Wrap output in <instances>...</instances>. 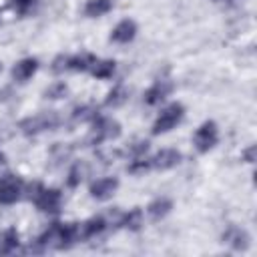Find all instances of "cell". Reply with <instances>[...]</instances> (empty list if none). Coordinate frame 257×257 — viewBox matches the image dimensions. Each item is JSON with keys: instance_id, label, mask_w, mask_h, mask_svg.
I'll return each mask as SVG.
<instances>
[{"instance_id": "603a6c76", "label": "cell", "mask_w": 257, "mask_h": 257, "mask_svg": "<svg viewBox=\"0 0 257 257\" xmlns=\"http://www.w3.org/2000/svg\"><path fill=\"white\" fill-rule=\"evenodd\" d=\"M72 116H74V120H94L98 114L92 106H76Z\"/></svg>"}, {"instance_id": "484cf974", "label": "cell", "mask_w": 257, "mask_h": 257, "mask_svg": "<svg viewBox=\"0 0 257 257\" xmlns=\"http://www.w3.org/2000/svg\"><path fill=\"white\" fill-rule=\"evenodd\" d=\"M64 70H68V56L60 54V56H56V58L52 60V72L60 74V72H64Z\"/></svg>"}, {"instance_id": "4316f807", "label": "cell", "mask_w": 257, "mask_h": 257, "mask_svg": "<svg viewBox=\"0 0 257 257\" xmlns=\"http://www.w3.org/2000/svg\"><path fill=\"white\" fill-rule=\"evenodd\" d=\"M243 161H245V163H253V161H255V147H253V145L243 151Z\"/></svg>"}, {"instance_id": "f1b7e54d", "label": "cell", "mask_w": 257, "mask_h": 257, "mask_svg": "<svg viewBox=\"0 0 257 257\" xmlns=\"http://www.w3.org/2000/svg\"><path fill=\"white\" fill-rule=\"evenodd\" d=\"M0 20H2V18H0Z\"/></svg>"}, {"instance_id": "8fae6325", "label": "cell", "mask_w": 257, "mask_h": 257, "mask_svg": "<svg viewBox=\"0 0 257 257\" xmlns=\"http://www.w3.org/2000/svg\"><path fill=\"white\" fill-rule=\"evenodd\" d=\"M179 163H181V153H179L177 149H163V151H159V153L151 159V165H153L155 169H161V171L173 169V167H177Z\"/></svg>"}, {"instance_id": "ba28073f", "label": "cell", "mask_w": 257, "mask_h": 257, "mask_svg": "<svg viewBox=\"0 0 257 257\" xmlns=\"http://www.w3.org/2000/svg\"><path fill=\"white\" fill-rule=\"evenodd\" d=\"M173 90V82L169 80V78H163V80H157L147 92H145V102L147 104H151V106H155V104H159V102H163L167 96H169V92Z\"/></svg>"}, {"instance_id": "4fadbf2b", "label": "cell", "mask_w": 257, "mask_h": 257, "mask_svg": "<svg viewBox=\"0 0 257 257\" xmlns=\"http://www.w3.org/2000/svg\"><path fill=\"white\" fill-rule=\"evenodd\" d=\"M104 229H106V219L102 215H96V217H92L80 225V239H94Z\"/></svg>"}, {"instance_id": "52a82bcc", "label": "cell", "mask_w": 257, "mask_h": 257, "mask_svg": "<svg viewBox=\"0 0 257 257\" xmlns=\"http://www.w3.org/2000/svg\"><path fill=\"white\" fill-rule=\"evenodd\" d=\"M116 189H118V179L116 177H102V179H96L90 185V195L98 201H106L114 195Z\"/></svg>"}, {"instance_id": "ffe728a7", "label": "cell", "mask_w": 257, "mask_h": 257, "mask_svg": "<svg viewBox=\"0 0 257 257\" xmlns=\"http://www.w3.org/2000/svg\"><path fill=\"white\" fill-rule=\"evenodd\" d=\"M18 231L16 229H8L2 237H0V255H6V253H12L18 249Z\"/></svg>"}, {"instance_id": "9c48e42d", "label": "cell", "mask_w": 257, "mask_h": 257, "mask_svg": "<svg viewBox=\"0 0 257 257\" xmlns=\"http://www.w3.org/2000/svg\"><path fill=\"white\" fill-rule=\"evenodd\" d=\"M135 36H137V24L133 20H128V18L120 20L110 32V40L116 42V44H128Z\"/></svg>"}, {"instance_id": "30bf717a", "label": "cell", "mask_w": 257, "mask_h": 257, "mask_svg": "<svg viewBox=\"0 0 257 257\" xmlns=\"http://www.w3.org/2000/svg\"><path fill=\"white\" fill-rule=\"evenodd\" d=\"M223 241L227 245H231L235 251H245L249 247V235L245 229L237 227V225H231L227 227V231L223 233Z\"/></svg>"}, {"instance_id": "277c9868", "label": "cell", "mask_w": 257, "mask_h": 257, "mask_svg": "<svg viewBox=\"0 0 257 257\" xmlns=\"http://www.w3.org/2000/svg\"><path fill=\"white\" fill-rule=\"evenodd\" d=\"M24 193V181L18 175L6 173L0 179V205H14Z\"/></svg>"}, {"instance_id": "5bb4252c", "label": "cell", "mask_w": 257, "mask_h": 257, "mask_svg": "<svg viewBox=\"0 0 257 257\" xmlns=\"http://www.w3.org/2000/svg\"><path fill=\"white\" fill-rule=\"evenodd\" d=\"M171 209H173V201H171L169 197H159V199H155V201L147 207L149 217H151L153 221H161L163 217L169 215Z\"/></svg>"}, {"instance_id": "7c38bea8", "label": "cell", "mask_w": 257, "mask_h": 257, "mask_svg": "<svg viewBox=\"0 0 257 257\" xmlns=\"http://www.w3.org/2000/svg\"><path fill=\"white\" fill-rule=\"evenodd\" d=\"M36 70H38V60H36V58H22L20 62L14 64V68H12V78H14L16 82H26Z\"/></svg>"}, {"instance_id": "ac0fdd59", "label": "cell", "mask_w": 257, "mask_h": 257, "mask_svg": "<svg viewBox=\"0 0 257 257\" xmlns=\"http://www.w3.org/2000/svg\"><path fill=\"white\" fill-rule=\"evenodd\" d=\"M114 68H116L114 60H98L96 58V62L90 66V74L96 76V78H110Z\"/></svg>"}, {"instance_id": "7a4b0ae2", "label": "cell", "mask_w": 257, "mask_h": 257, "mask_svg": "<svg viewBox=\"0 0 257 257\" xmlns=\"http://www.w3.org/2000/svg\"><path fill=\"white\" fill-rule=\"evenodd\" d=\"M60 118L54 110H48V112H38L34 116H28L20 122V131L24 135H36V133H42V131H50L54 126H58Z\"/></svg>"}, {"instance_id": "d4e9b609", "label": "cell", "mask_w": 257, "mask_h": 257, "mask_svg": "<svg viewBox=\"0 0 257 257\" xmlns=\"http://www.w3.org/2000/svg\"><path fill=\"white\" fill-rule=\"evenodd\" d=\"M82 167L80 165H74L72 169H70V173H68V179H66V185L70 187V189H74V187H78L80 185V181H82Z\"/></svg>"}, {"instance_id": "5b68a950", "label": "cell", "mask_w": 257, "mask_h": 257, "mask_svg": "<svg viewBox=\"0 0 257 257\" xmlns=\"http://www.w3.org/2000/svg\"><path fill=\"white\" fill-rule=\"evenodd\" d=\"M120 135V124L114 118H106V116H96L94 118V128L88 137L90 145H100L102 141H110L116 139Z\"/></svg>"}, {"instance_id": "8992f818", "label": "cell", "mask_w": 257, "mask_h": 257, "mask_svg": "<svg viewBox=\"0 0 257 257\" xmlns=\"http://www.w3.org/2000/svg\"><path fill=\"white\" fill-rule=\"evenodd\" d=\"M217 139H219L217 124H215L213 120H205V122L197 128V133H195V137H193V143H195V149H197L199 153H209V151L217 145Z\"/></svg>"}, {"instance_id": "44dd1931", "label": "cell", "mask_w": 257, "mask_h": 257, "mask_svg": "<svg viewBox=\"0 0 257 257\" xmlns=\"http://www.w3.org/2000/svg\"><path fill=\"white\" fill-rule=\"evenodd\" d=\"M36 4H38V0H8V6H10L14 12H18L20 16L30 14V12L36 8Z\"/></svg>"}, {"instance_id": "83f0119b", "label": "cell", "mask_w": 257, "mask_h": 257, "mask_svg": "<svg viewBox=\"0 0 257 257\" xmlns=\"http://www.w3.org/2000/svg\"><path fill=\"white\" fill-rule=\"evenodd\" d=\"M0 72H2V64H0Z\"/></svg>"}, {"instance_id": "9a60e30c", "label": "cell", "mask_w": 257, "mask_h": 257, "mask_svg": "<svg viewBox=\"0 0 257 257\" xmlns=\"http://www.w3.org/2000/svg\"><path fill=\"white\" fill-rule=\"evenodd\" d=\"M114 6V0H88L84 6V16L88 18H98L104 16L106 12H110Z\"/></svg>"}, {"instance_id": "e0dca14e", "label": "cell", "mask_w": 257, "mask_h": 257, "mask_svg": "<svg viewBox=\"0 0 257 257\" xmlns=\"http://www.w3.org/2000/svg\"><path fill=\"white\" fill-rule=\"evenodd\" d=\"M96 62V56L94 54H88V52H82V54H76V56H68V68L70 70H90V66Z\"/></svg>"}, {"instance_id": "7402d4cb", "label": "cell", "mask_w": 257, "mask_h": 257, "mask_svg": "<svg viewBox=\"0 0 257 257\" xmlns=\"http://www.w3.org/2000/svg\"><path fill=\"white\" fill-rule=\"evenodd\" d=\"M66 92H68L66 84H64V82H56V84H52V86H48V88L44 90V96L50 98V100H56V98H62Z\"/></svg>"}, {"instance_id": "d6986e66", "label": "cell", "mask_w": 257, "mask_h": 257, "mask_svg": "<svg viewBox=\"0 0 257 257\" xmlns=\"http://www.w3.org/2000/svg\"><path fill=\"white\" fill-rule=\"evenodd\" d=\"M126 98H128V90L122 86V84H116L108 94H106V98H104V104L106 106H112V108H116V106H120V104H124L126 102Z\"/></svg>"}, {"instance_id": "cb8c5ba5", "label": "cell", "mask_w": 257, "mask_h": 257, "mask_svg": "<svg viewBox=\"0 0 257 257\" xmlns=\"http://www.w3.org/2000/svg\"><path fill=\"white\" fill-rule=\"evenodd\" d=\"M153 165H151V159H143V157H137L131 165H128V173H133V175H139V173H145V171H149Z\"/></svg>"}, {"instance_id": "6da1fadb", "label": "cell", "mask_w": 257, "mask_h": 257, "mask_svg": "<svg viewBox=\"0 0 257 257\" xmlns=\"http://www.w3.org/2000/svg\"><path fill=\"white\" fill-rule=\"evenodd\" d=\"M26 197L30 201H34L36 209L42 213H58L60 205H62V193L58 189H46L40 183H32L28 187H24Z\"/></svg>"}, {"instance_id": "3957f363", "label": "cell", "mask_w": 257, "mask_h": 257, "mask_svg": "<svg viewBox=\"0 0 257 257\" xmlns=\"http://www.w3.org/2000/svg\"><path fill=\"white\" fill-rule=\"evenodd\" d=\"M183 116H185V106H183L181 102L169 104V106L159 114V118L155 120V124H153V135L169 133L171 128H175V126L181 122Z\"/></svg>"}, {"instance_id": "2e32d148", "label": "cell", "mask_w": 257, "mask_h": 257, "mask_svg": "<svg viewBox=\"0 0 257 257\" xmlns=\"http://www.w3.org/2000/svg\"><path fill=\"white\" fill-rule=\"evenodd\" d=\"M118 225H122V227H124V229H128V231H139V229H141V225H143V209L135 207V209H131L128 213L120 215Z\"/></svg>"}]
</instances>
